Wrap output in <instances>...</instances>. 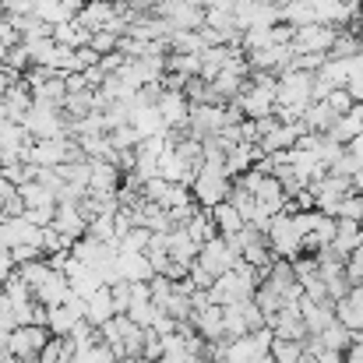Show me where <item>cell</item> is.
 I'll list each match as a JSON object with an SVG mask.
<instances>
[{"label":"cell","instance_id":"6da1fadb","mask_svg":"<svg viewBox=\"0 0 363 363\" xmlns=\"http://www.w3.org/2000/svg\"><path fill=\"white\" fill-rule=\"evenodd\" d=\"M230 191H233V177L226 169V162H216V159H205L191 180V194L198 205L205 208H216L223 201H230Z\"/></svg>","mask_w":363,"mask_h":363},{"label":"cell","instance_id":"7a4b0ae2","mask_svg":"<svg viewBox=\"0 0 363 363\" xmlns=\"http://www.w3.org/2000/svg\"><path fill=\"white\" fill-rule=\"evenodd\" d=\"M264 237H268V247H272V254H275V257L296 261V257L303 254V230L296 226V216H293L289 208H286V212H279V216H272V223H268Z\"/></svg>","mask_w":363,"mask_h":363},{"label":"cell","instance_id":"3957f363","mask_svg":"<svg viewBox=\"0 0 363 363\" xmlns=\"http://www.w3.org/2000/svg\"><path fill=\"white\" fill-rule=\"evenodd\" d=\"M50 339H53V332L46 325H35V321L32 325H18L11 332V357H18V360H25V363H35Z\"/></svg>","mask_w":363,"mask_h":363},{"label":"cell","instance_id":"277c9868","mask_svg":"<svg viewBox=\"0 0 363 363\" xmlns=\"http://www.w3.org/2000/svg\"><path fill=\"white\" fill-rule=\"evenodd\" d=\"M339 28L328 25V21H311V25H300L293 32V50L296 53H328L332 43H335Z\"/></svg>","mask_w":363,"mask_h":363},{"label":"cell","instance_id":"5b68a950","mask_svg":"<svg viewBox=\"0 0 363 363\" xmlns=\"http://www.w3.org/2000/svg\"><path fill=\"white\" fill-rule=\"evenodd\" d=\"M212 219H216L219 237H226V240H233L237 233H243V226H247V219L240 216V208H237V205H230V201L216 205V208H212Z\"/></svg>","mask_w":363,"mask_h":363},{"label":"cell","instance_id":"8992f818","mask_svg":"<svg viewBox=\"0 0 363 363\" xmlns=\"http://www.w3.org/2000/svg\"><path fill=\"white\" fill-rule=\"evenodd\" d=\"M357 247H363V233H360V223L357 219H339V226H335V243H332V250L335 254H342V257H350Z\"/></svg>","mask_w":363,"mask_h":363},{"label":"cell","instance_id":"52a82bcc","mask_svg":"<svg viewBox=\"0 0 363 363\" xmlns=\"http://www.w3.org/2000/svg\"><path fill=\"white\" fill-rule=\"evenodd\" d=\"M307 346L300 339H275L272 342V363H300Z\"/></svg>","mask_w":363,"mask_h":363},{"label":"cell","instance_id":"ba28073f","mask_svg":"<svg viewBox=\"0 0 363 363\" xmlns=\"http://www.w3.org/2000/svg\"><path fill=\"white\" fill-rule=\"evenodd\" d=\"M335 219H357V223H363V194L360 191H350V194L342 198Z\"/></svg>","mask_w":363,"mask_h":363},{"label":"cell","instance_id":"9c48e42d","mask_svg":"<svg viewBox=\"0 0 363 363\" xmlns=\"http://www.w3.org/2000/svg\"><path fill=\"white\" fill-rule=\"evenodd\" d=\"M346 363H363V335H357L353 346L346 350Z\"/></svg>","mask_w":363,"mask_h":363},{"label":"cell","instance_id":"30bf717a","mask_svg":"<svg viewBox=\"0 0 363 363\" xmlns=\"http://www.w3.org/2000/svg\"><path fill=\"white\" fill-rule=\"evenodd\" d=\"M300 363H318V357H314V353H303V360Z\"/></svg>","mask_w":363,"mask_h":363},{"label":"cell","instance_id":"8fae6325","mask_svg":"<svg viewBox=\"0 0 363 363\" xmlns=\"http://www.w3.org/2000/svg\"><path fill=\"white\" fill-rule=\"evenodd\" d=\"M360 43H363V25H360Z\"/></svg>","mask_w":363,"mask_h":363},{"label":"cell","instance_id":"7c38bea8","mask_svg":"<svg viewBox=\"0 0 363 363\" xmlns=\"http://www.w3.org/2000/svg\"><path fill=\"white\" fill-rule=\"evenodd\" d=\"M360 233H363V223H360Z\"/></svg>","mask_w":363,"mask_h":363}]
</instances>
